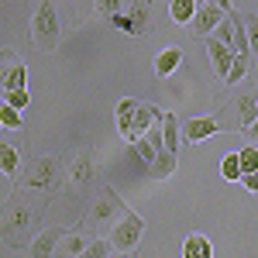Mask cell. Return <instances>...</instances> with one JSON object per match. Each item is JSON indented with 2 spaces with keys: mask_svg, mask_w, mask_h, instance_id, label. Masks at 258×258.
<instances>
[{
  "mask_svg": "<svg viewBox=\"0 0 258 258\" xmlns=\"http://www.w3.org/2000/svg\"><path fill=\"white\" fill-rule=\"evenodd\" d=\"M66 179L73 189H86L97 179V152L93 148H76L66 162Z\"/></svg>",
  "mask_w": 258,
  "mask_h": 258,
  "instance_id": "cell-9",
  "label": "cell"
},
{
  "mask_svg": "<svg viewBox=\"0 0 258 258\" xmlns=\"http://www.w3.org/2000/svg\"><path fill=\"white\" fill-rule=\"evenodd\" d=\"M114 117H117L120 138L135 145L138 138H145V135L152 131V124H159V120H162V110H159V107H152V103H138V100L124 97L117 107H114Z\"/></svg>",
  "mask_w": 258,
  "mask_h": 258,
  "instance_id": "cell-2",
  "label": "cell"
},
{
  "mask_svg": "<svg viewBox=\"0 0 258 258\" xmlns=\"http://www.w3.org/2000/svg\"><path fill=\"white\" fill-rule=\"evenodd\" d=\"M244 138L251 141V145H258V120L251 124V127H248V131H244Z\"/></svg>",
  "mask_w": 258,
  "mask_h": 258,
  "instance_id": "cell-34",
  "label": "cell"
},
{
  "mask_svg": "<svg viewBox=\"0 0 258 258\" xmlns=\"http://www.w3.org/2000/svg\"><path fill=\"white\" fill-rule=\"evenodd\" d=\"M0 172L7 179L21 176V152H18V145H11V141H0Z\"/></svg>",
  "mask_w": 258,
  "mask_h": 258,
  "instance_id": "cell-18",
  "label": "cell"
},
{
  "mask_svg": "<svg viewBox=\"0 0 258 258\" xmlns=\"http://www.w3.org/2000/svg\"><path fill=\"white\" fill-rule=\"evenodd\" d=\"M220 131H224V127H220L217 117H186V120H179V141H182V145H200V141L214 138Z\"/></svg>",
  "mask_w": 258,
  "mask_h": 258,
  "instance_id": "cell-10",
  "label": "cell"
},
{
  "mask_svg": "<svg viewBox=\"0 0 258 258\" xmlns=\"http://www.w3.org/2000/svg\"><path fill=\"white\" fill-rule=\"evenodd\" d=\"M21 124H24V120H21V110H14V107H7V103H4V107H0V127L18 131Z\"/></svg>",
  "mask_w": 258,
  "mask_h": 258,
  "instance_id": "cell-29",
  "label": "cell"
},
{
  "mask_svg": "<svg viewBox=\"0 0 258 258\" xmlns=\"http://www.w3.org/2000/svg\"><path fill=\"white\" fill-rule=\"evenodd\" d=\"M217 120H224V117H231L224 127H234V131H248L251 124L258 120V86L255 90H244V93H238V97H231L224 107H220V114H214Z\"/></svg>",
  "mask_w": 258,
  "mask_h": 258,
  "instance_id": "cell-7",
  "label": "cell"
},
{
  "mask_svg": "<svg viewBox=\"0 0 258 258\" xmlns=\"http://www.w3.org/2000/svg\"><path fill=\"white\" fill-rule=\"evenodd\" d=\"M176 169H179V155L169 152V148H162L159 159L148 165V179H169V176H176Z\"/></svg>",
  "mask_w": 258,
  "mask_h": 258,
  "instance_id": "cell-17",
  "label": "cell"
},
{
  "mask_svg": "<svg viewBox=\"0 0 258 258\" xmlns=\"http://www.w3.org/2000/svg\"><path fill=\"white\" fill-rule=\"evenodd\" d=\"M162 141H165V148L169 152H179V117L169 110V114H162Z\"/></svg>",
  "mask_w": 258,
  "mask_h": 258,
  "instance_id": "cell-22",
  "label": "cell"
},
{
  "mask_svg": "<svg viewBox=\"0 0 258 258\" xmlns=\"http://www.w3.org/2000/svg\"><path fill=\"white\" fill-rule=\"evenodd\" d=\"M141 238H145V220H141L138 214H131V210L110 227V244H114L117 255H135V248L141 244Z\"/></svg>",
  "mask_w": 258,
  "mask_h": 258,
  "instance_id": "cell-8",
  "label": "cell"
},
{
  "mask_svg": "<svg viewBox=\"0 0 258 258\" xmlns=\"http://www.w3.org/2000/svg\"><path fill=\"white\" fill-rule=\"evenodd\" d=\"M124 214H127V203H124L110 186H100V193L93 197L90 210H86V224H90L93 231H110Z\"/></svg>",
  "mask_w": 258,
  "mask_h": 258,
  "instance_id": "cell-5",
  "label": "cell"
},
{
  "mask_svg": "<svg viewBox=\"0 0 258 258\" xmlns=\"http://www.w3.org/2000/svg\"><path fill=\"white\" fill-rule=\"evenodd\" d=\"M203 4H210V0H197V7H203Z\"/></svg>",
  "mask_w": 258,
  "mask_h": 258,
  "instance_id": "cell-36",
  "label": "cell"
},
{
  "mask_svg": "<svg viewBox=\"0 0 258 258\" xmlns=\"http://www.w3.org/2000/svg\"><path fill=\"white\" fill-rule=\"evenodd\" d=\"M251 69H255V55L251 52H238L234 55V66H231V73H227V86H238L241 80H248L251 76Z\"/></svg>",
  "mask_w": 258,
  "mask_h": 258,
  "instance_id": "cell-19",
  "label": "cell"
},
{
  "mask_svg": "<svg viewBox=\"0 0 258 258\" xmlns=\"http://www.w3.org/2000/svg\"><path fill=\"white\" fill-rule=\"evenodd\" d=\"M214 4H217L224 14H231V11H234V4H231V0H214Z\"/></svg>",
  "mask_w": 258,
  "mask_h": 258,
  "instance_id": "cell-35",
  "label": "cell"
},
{
  "mask_svg": "<svg viewBox=\"0 0 258 258\" xmlns=\"http://www.w3.org/2000/svg\"><path fill=\"white\" fill-rule=\"evenodd\" d=\"M31 45L38 52H55L62 45V21L55 11V0H41L31 14Z\"/></svg>",
  "mask_w": 258,
  "mask_h": 258,
  "instance_id": "cell-4",
  "label": "cell"
},
{
  "mask_svg": "<svg viewBox=\"0 0 258 258\" xmlns=\"http://www.w3.org/2000/svg\"><path fill=\"white\" fill-rule=\"evenodd\" d=\"M66 227H45L38 231V238L31 241V258H55V248H59Z\"/></svg>",
  "mask_w": 258,
  "mask_h": 258,
  "instance_id": "cell-15",
  "label": "cell"
},
{
  "mask_svg": "<svg viewBox=\"0 0 258 258\" xmlns=\"http://www.w3.org/2000/svg\"><path fill=\"white\" fill-rule=\"evenodd\" d=\"M114 255V244H110V238H93L90 244H86V251H83L80 258H110Z\"/></svg>",
  "mask_w": 258,
  "mask_h": 258,
  "instance_id": "cell-24",
  "label": "cell"
},
{
  "mask_svg": "<svg viewBox=\"0 0 258 258\" xmlns=\"http://www.w3.org/2000/svg\"><path fill=\"white\" fill-rule=\"evenodd\" d=\"M4 103H7V107H14V110H24V107L31 103V97H28V90H14V93H7V97H4Z\"/></svg>",
  "mask_w": 258,
  "mask_h": 258,
  "instance_id": "cell-32",
  "label": "cell"
},
{
  "mask_svg": "<svg viewBox=\"0 0 258 258\" xmlns=\"http://www.w3.org/2000/svg\"><path fill=\"white\" fill-rule=\"evenodd\" d=\"M220 176L227 179V182H234V179H241V159H238V152L224 155V162H220Z\"/></svg>",
  "mask_w": 258,
  "mask_h": 258,
  "instance_id": "cell-28",
  "label": "cell"
},
{
  "mask_svg": "<svg viewBox=\"0 0 258 258\" xmlns=\"http://www.w3.org/2000/svg\"><path fill=\"white\" fill-rule=\"evenodd\" d=\"M14 90H28V66H24V62H18V66L0 80V97L14 93Z\"/></svg>",
  "mask_w": 258,
  "mask_h": 258,
  "instance_id": "cell-21",
  "label": "cell"
},
{
  "mask_svg": "<svg viewBox=\"0 0 258 258\" xmlns=\"http://www.w3.org/2000/svg\"><path fill=\"white\" fill-rule=\"evenodd\" d=\"M97 11H100V18H117L120 11H124V0H97Z\"/></svg>",
  "mask_w": 258,
  "mask_h": 258,
  "instance_id": "cell-31",
  "label": "cell"
},
{
  "mask_svg": "<svg viewBox=\"0 0 258 258\" xmlns=\"http://www.w3.org/2000/svg\"><path fill=\"white\" fill-rule=\"evenodd\" d=\"M255 59H258V55H255Z\"/></svg>",
  "mask_w": 258,
  "mask_h": 258,
  "instance_id": "cell-40",
  "label": "cell"
},
{
  "mask_svg": "<svg viewBox=\"0 0 258 258\" xmlns=\"http://www.w3.org/2000/svg\"><path fill=\"white\" fill-rule=\"evenodd\" d=\"M241 182H244V189H248V193H258V172H248V176H241Z\"/></svg>",
  "mask_w": 258,
  "mask_h": 258,
  "instance_id": "cell-33",
  "label": "cell"
},
{
  "mask_svg": "<svg viewBox=\"0 0 258 258\" xmlns=\"http://www.w3.org/2000/svg\"><path fill=\"white\" fill-rule=\"evenodd\" d=\"M179 66H182V48L179 45H169V48H162L159 55H155V76L159 80H169Z\"/></svg>",
  "mask_w": 258,
  "mask_h": 258,
  "instance_id": "cell-16",
  "label": "cell"
},
{
  "mask_svg": "<svg viewBox=\"0 0 258 258\" xmlns=\"http://www.w3.org/2000/svg\"><path fill=\"white\" fill-rule=\"evenodd\" d=\"M255 258H258V255H255Z\"/></svg>",
  "mask_w": 258,
  "mask_h": 258,
  "instance_id": "cell-41",
  "label": "cell"
},
{
  "mask_svg": "<svg viewBox=\"0 0 258 258\" xmlns=\"http://www.w3.org/2000/svg\"><path fill=\"white\" fill-rule=\"evenodd\" d=\"M182 258H214V244L207 234H189L182 241Z\"/></svg>",
  "mask_w": 258,
  "mask_h": 258,
  "instance_id": "cell-20",
  "label": "cell"
},
{
  "mask_svg": "<svg viewBox=\"0 0 258 258\" xmlns=\"http://www.w3.org/2000/svg\"><path fill=\"white\" fill-rule=\"evenodd\" d=\"M238 159H241V176H248V172H258V145L238 148Z\"/></svg>",
  "mask_w": 258,
  "mask_h": 258,
  "instance_id": "cell-27",
  "label": "cell"
},
{
  "mask_svg": "<svg viewBox=\"0 0 258 258\" xmlns=\"http://www.w3.org/2000/svg\"><path fill=\"white\" fill-rule=\"evenodd\" d=\"M110 24L117 28L124 38L141 41L152 31V4L148 0H124V11L117 18H110Z\"/></svg>",
  "mask_w": 258,
  "mask_h": 258,
  "instance_id": "cell-6",
  "label": "cell"
},
{
  "mask_svg": "<svg viewBox=\"0 0 258 258\" xmlns=\"http://www.w3.org/2000/svg\"><path fill=\"white\" fill-rule=\"evenodd\" d=\"M224 18H227V14L220 11L214 0H210V4H203V7H197V18L189 21V31H193V38L203 41L207 35H214V31H217V24H220Z\"/></svg>",
  "mask_w": 258,
  "mask_h": 258,
  "instance_id": "cell-12",
  "label": "cell"
},
{
  "mask_svg": "<svg viewBox=\"0 0 258 258\" xmlns=\"http://www.w3.org/2000/svg\"><path fill=\"white\" fill-rule=\"evenodd\" d=\"M0 107H4V97H0Z\"/></svg>",
  "mask_w": 258,
  "mask_h": 258,
  "instance_id": "cell-38",
  "label": "cell"
},
{
  "mask_svg": "<svg viewBox=\"0 0 258 258\" xmlns=\"http://www.w3.org/2000/svg\"><path fill=\"white\" fill-rule=\"evenodd\" d=\"M110 258H114V255H110ZM117 258H127V255H117Z\"/></svg>",
  "mask_w": 258,
  "mask_h": 258,
  "instance_id": "cell-37",
  "label": "cell"
},
{
  "mask_svg": "<svg viewBox=\"0 0 258 258\" xmlns=\"http://www.w3.org/2000/svg\"><path fill=\"white\" fill-rule=\"evenodd\" d=\"M203 48H207V55H210V66H214V73H217L220 80H227V73H231V66H234V48H227L224 41H217L214 35H207L203 38Z\"/></svg>",
  "mask_w": 258,
  "mask_h": 258,
  "instance_id": "cell-13",
  "label": "cell"
},
{
  "mask_svg": "<svg viewBox=\"0 0 258 258\" xmlns=\"http://www.w3.org/2000/svg\"><path fill=\"white\" fill-rule=\"evenodd\" d=\"M45 203L28 197V189H14L11 197L0 203V241L7 248H31L35 241V227H38Z\"/></svg>",
  "mask_w": 258,
  "mask_h": 258,
  "instance_id": "cell-1",
  "label": "cell"
},
{
  "mask_svg": "<svg viewBox=\"0 0 258 258\" xmlns=\"http://www.w3.org/2000/svg\"><path fill=\"white\" fill-rule=\"evenodd\" d=\"M241 24H244V38H248L251 55H258V14H241Z\"/></svg>",
  "mask_w": 258,
  "mask_h": 258,
  "instance_id": "cell-25",
  "label": "cell"
},
{
  "mask_svg": "<svg viewBox=\"0 0 258 258\" xmlns=\"http://www.w3.org/2000/svg\"><path fill=\"white\" fill-rule=\"evenodd\" d=\"M169 18L189 28V21L197 18V0H169Z\"/></svg>",
  "mask_w": 258,
  "mask_h": 258,
  "instance_id": "cell-23",
  "label": "cell"
},
{
  "mask_svg": "<svg viewBox=\"0 0 258 258\" xmlns=\"http://www.w3.org/2000/svg\"><path fill=\"white\" fill-rule=\"evenodd\" d=\"M97 238V234H90V231H83V227H76V231H66L59 241V248H55V258H80L83 251H86V244Z\"/></svg>",
  "mask_w": 258,
  "mask_h": 258,
  "instance_id": "cell-14",
  "label": "cell"
},
{
  "mask_svg": "<svg viewBox=\"0 0 258 258\" xmlns=\"http://www.w3.org/2000/svg\"><path fill=\"white\" fill-rule=\"evenodd\" d=\"M21 189H31V193H55L62 182H66V165L59 155H38L21 169Z\"/></svg>",
  "mask_w": 258,
  "mask_h": 258,
  "instance_id": "cell-3",
  "label": "cell"
},
{
  "mask_svg": "<svg viewBox=\"0 0 258 258\" xmlns=\"http://www.w3.org/2000/svg\"><path fill=\"white\" fill-rule=\"evenodd\" d=\"M18 62H21V55L14 52V48H0V80H4V76L18 66Z\"/></svg>",
  "mask_w": 258,
  "mask_h": 258,
  "instance_id": "cell-30",
  "label": "cell"
},
{
  "mask_svg": "<svg viewBox=\"0 0 258 258\" xmlns=\"http://www.w3.org/2000/svg\"><path fill=\"white\" fill-rule=\"evenodd\" d=\"M214 38L224 41L227 48H234V52H251L248 48V38H244V24H241V14L238 11H231L227 18L217 24V31H214Z\"/></svg>",
  "mask_w": 258,
  "mask_h": 258,
  "instance_id": "cell-11",
  "label": "cell"
},
{
  "mask_svg": "<svg viewBox=\"0 0 258 258\" xmlns=\"http://www.w3.org/2000/svg\"><path fill=\"white\" fill-rule=\"evenodd\" d=\"M162 148H165V145H152L148 138H138V141H135V152H138V159L145 162V165H152V162L159 159Z\"/></svg>",
  "mask_w": 258,
  "mask_h": 258,
  "instance_id": "cell-26",
  "label": "cell"
},
{
  "mask_svg": "<svg viewBox=\"0 0 258 258\" xmlns=\"http://www.w3.org/2000/svg\"><path fill=\"white\" fill-rule=\"evenodd\" d=\"M251 73H258V66H255V69H251Z\"/></svg>",
  "mask_w": 258,
  "mask_h": 258,
  "instance_id": "cell-39",
  "label": "cell"
}]
</instances>
